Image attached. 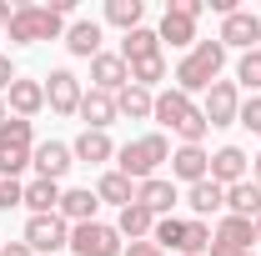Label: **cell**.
<instances>
[{
    "label": "cell",
    "mask_w": 261,
    "mask_h": 256,
    "mask_svg": "<svg viewBox=\"0 0 261 256\" xmlns=\"http://www.w3.org/2000/svg\"><path fill=\"white\" fill-rule=\"evenodd\" d=\"M221 65H226V45L221 40H196L191 50H186V61L176 65V91H186V96H206L211 86H216V75H221Z\"/></svg>",
    "instance_id": "obj_1"
},
{
    "label": "cell",
    "mask_w": 261,
    "mask_h": 256,
    "mask_svg": "<svg viewBox=\"0 0 261 256\" xmlns=\"http://www.w3.org/2000/svg\"><path fill=\"white\" fill-rule=\"evenodd\" d=\"M161 161H171V146H166L161 131H151V136H141V141H126L121 151H116V171L126 176V181H151L156 176V166Z\"/></svg>",
    "instance_id": "obj_2"
},
{
    "label": "cell",
    "mask_w": 261,
    "mask_h": 256,
    "mask_svg": "<svg viewBox=\"0 0 261 256\" xmlns=\"http://www.w3.org/2000/svg\"><path fill=\"white\" fill-rule=\"evenodd\" d=\"M10 40L15 45H35V40H56L61 35V10L56 5H15L10 15Z\"/></svg>",
    "instance_id": "obj_3"
},
{
    "label": "cell",
    "mask_w": 261,
    "mask_h": 256,
    "mask_svg": "<svg viewBox=\"0 0 261 256\" xmlns=\"http://www.w3.org/2000/svg\"><path fill=\"white\" fill-rule=\"evenodd\" d=\"M70 251L75 256H121V231L100 221H81L70 226Z\"/></svg>",
    "instance_id": "obj_4"
},
{
    "label": "cell",
    "mask_w": 261,
    "mask_h": 256,
    "mask_svg": "<svg viewBox=\"0 0 261 256\" xmlns=\"http://www.w3.org/2000/svg\"><path fill=\"white\" fill-rule=\"evenodd\" d=\"M236 111H241V96H236V81H216L206 100H201V116L206 126H236Z\"/></svg>",
    "instance_id": "obj_5"
},
{
    "label": "cell",
    "mask_w": 261,
    "mask_h": 256,
    "mask_svg": "<svg viewBox=\"0 0 261 256\" xmlns=\"http://www.w3.org/2000/svg\"><path fill=\"white\" fill-rule=\"evenodd\" d=\"M20 241H25L31 251H61V246H70V226H65L61 216H31Z\"/></svg>",
    "instance_id": "obj_6"
},
{
    "label": "cell",
    "mask_w": 261,
    "mask_h": 256,
    "mask_svg": "<svg viewBox=\"0 0 261 256\" xmlns=\"http://www.w3.org/2000/svg\"><path fill=\"white\" fill-rule=\"evenodd\" d=\"M216 40H221V45H236V50H241V56H246V50H256V40H261V15H251V10H231L226 20H221V35H216Z\"/></svg>",
    "instance_id": "obj_7"
},
{
    "label": "cell",
    "mask_w": 261,
    "mask_h": 256,
    "mask_svg": "<svg viewBox=\"0 0 261 256\" xmlns=\"http://www.w3.org/2000/svg\"><path fill=\"white\" fill-rule=\"evenodd\" d=\"M81 96H86V91H81V81H75L70 70H50V75H45V106H50L56 116H75V111H81Z\"/></svg>",
    "instance_id": "obj_8"
},
{
    "label": "cell",
    "mask_w": 261,
    "mask_h": 256,
    "mask_svg": "<svg viewBox=\"0 0 261 256\" xmlns=\"http://www.w3.org/2000/svg\"><path fill=\"white\" fill-rule=\"evenodd\" d=\"M31 166L40 171V181H61L65 171L75 166V156H70V146H61V141H40L31 151Z\"/></svg>",
    "instance_id": "obj_9"
},
{
    "label": "cell",
    "mask_w": 261,
    "mask_h": 256,
    "mask_svg": "<svg viewBox=\"0 0 261 256\" xmlns=\"http://www.w3.org/2000/svg\"><path fill=\"white\" fill-rule=\"evenodd\" d=\"M91 81H96V91H106V96H121L130 86V65L121 61V56H106V50H100L96 61H91Z\"/></svg>",
    "instance_id": "obj_10"
},
{
    "label": "cell",
    "mask_w": 261,
    "mask_h": 256,
    "mask_svg": "<svg viewBox=\"0 0 261 256\" xmlns=\"http://www.w3.org/2000/svg\"><path fill=\"white\" fill-rule=\"evenodd\" d=\"M151 116H156L161 126L181 131V126L196 116V106H191V96H186V91H176V86H171V91H161V96H156V111H151Z\"/></svg>",
    "instance_id": "obj_11"
},
{
    "label": "cell",
    "mask_w": 261,
    "mask_h": 256,
    "mask_svg": "<svg viewBox=\"0 0 261 256\" xmlns=\"http://www.w3.org/2000/svg\"><path fill=\"white\" fill-rule=\"evenodd\" d=\"M75 116L86 121V131H106L121 111H116V96H106V91H96V86H91V91L81 96V111H75Z\"/></svg>",
    "instance_id": "obj_12"
},
{
    "label": "cell",
    "mask_w": 261,
    "mask_h": 256,
    "mask_svg": "<svg viewBox=\"0 0 261 256\" xmlns=\"http://www.w3.org/2000/svg\"><path fill=\"white\" fill-rule=\"evenodd\" d=\"M136 201H141L151 216H171V206H176L181 196H176V181H161V176H151V181H141V186H136Z\"/></svg>",
    "instance_id": "obj_13"
},
{
    "label": "cell",
    "mask_w": 261,
    "mask_h": 256,
    "mask_svg": "<svg viewBox=\"0 0 261 256\" xmlns=\"http://www.w3.org/2000/svg\"><path fill=\"white\" fill-rule=\"evenodd\" d=\"M171 176H176V181H186V186H196V181H206V176H211V156H206L201 146H181V151L171 156Z\"/></svg>",
    "instance_id": "obj_14"
},
{
    "label": "cell",
    "mask_w": 261,
    "mask_h": 256,
    "mask_svg": "<svg viewBox=\"0 0 261 256\" xmlns=\"http://www.w3.org/2000/svg\"><path fill=\"white\" fill-rule=\"evenodd\" d=\"M211 181H216V186L246 181V151H241V146H221V151L211 156Z\"/></svg>",
    "instance_id": "obj_15"
},
{
    "label": "cell",
    "mask_w": 261,
    "mask_h": 256,
    "mask_svg": "<svg viewBox=\"0 0 261 256\" xmlns=\"http://www.w3.org/2000/svg\"><path fill=\"white\" fill-rule=\"evenodd\" d=\"M186 206L196 211V221H206V216H216V211L226 206V186H216V181L206 176V181H196L191 191H186Z\"/></svg>",
    "instance_id": "obj_16"
},
{
    "label": "cell",
    "mask_w": 261,
    "mask_h": 256,
    "mask_svg": "<svg viewBox=\"0 0 261 256\" xmlns=\"http://www.w3.org/2000/svg\"><path fill=\"white\" fill-rule=\"evenodd\" d=\"M226 216H246V221L261 216V186H256V181H236V186H226Z\"/></svg>",
    "instance_id": "obj_17"
},
{
    "label": "cell",
    "mask_w": 261,
    "mask_h": 256,
    "mask_svg": "<svg viewBox=\"0 0 261 256\" xmlns=\"http://www.w3.org/2000/svg\"><path fill=\"white\" fill-rule=\"evenodd\" d=\"M65 50L81 56V61H96L100 56V25L96 20H75V25L65 31Z\"/></svg>",
    "instance_id": "obj_18"
},
{
    "label": "cell",
    "mask_w": 261,
    "mask_h": 256,
    "mask_svg": "<svg viewBox=\"0 0 261 256\" xmlns=\"http://www.w3.org/2000/svg\"><path fill=\"white\" fill-rule=\"evenodd\" d=\"M211 241H216V246H231V251H251V241H256V221H246V216H226V221L216 226Z\"/></svg>",
    "instance_id": "obj_19"
},
{
    "label": "cell",
    "mask_w": 261,
    "mask_h": 256,
    "mask_svg": "<svg viewBox=\"0 0 261 256\" xmlns=\"http://www.w3.org/2000/svg\"><path fill=\"white\" fill-rule=\"evenodd\" d=\"M40 106H45V81H20V75H15V86H10V111H15L20 121H31Z\"/></svg>",
    "instance_id": "obj_20"
},
{
    "label": "cell",
    "mask_w": 261,
    "mask_h": 256,
    "mask_svg": "<svg viewBox=\"0 0 261 256\" xmlns=\"http://www.w3.org/2000/svg\"><path fill=\"white\" fill-rule=\"evenodd\" d=\"M70 156L86 161V166H100V161L116 156V146H111V136H106V131H81V136H75V146H70Z\"/></svg>",
    "instance_id": "obj_21"
},
{
    "label": "cell",
    "mask_w": 261,
    "mask_h": 256,
    "mask_svg": "<svg viewBox=\"0 0 261 256\" xmlns=\"http://www.w3.org/2000/svg\"><path fill=\"white\" fill-rule=\"evenodd\" d=\"M61 181H40L35 176L31 186H25V206H31V216H56L61 211Z\"/></svg>",
    "instance_id": "obj_22"
},
{
    "label": "cell",
    "mask_w": 261,
    "mask_h": 256,
    "mask_svg": "<svg viewBox=\"0 0 261 256\" xmlns=\"http://www.w3.org/2000/svg\"><path fill=\"white\" fill-rule=\"evenodd\" d=\"M96 206H100V196H96V191H65L56 216H61L65 226H81V221H96Z\"/></svg>",
    "instance_id": "obj_23"
},
{
    "label": "cell",
    "mask_w": 261,
    "mask_h": 256,
    "mask_svg": "<svg viewBox=\"0 0 261 256\" xmlns=\"http://www.w3.org/2000/svg\"><path fill=\"white\" fill-rule=\"evenodd\" d=\"M146 56H161V35L146 31V25H136V31H126V40H121V61H146Z\"/></svg>",
    "instance_id": "obj_24"
},
{
    "label": "cell",
    "mask_w": 261,
    "mask_h": 256,
    "mask_svg": "<svg viewBox=\"0 0 261 256\" xmlns=\"http://www.w3.org/2000/svg\"><path fill=\"white\" fill-rule=\"evenodd\" d=\"M151 226H156V216H151L141 201L121 206V221H116V231H121V236H130V241H151Z\"/></svg>",
    "instance_id": "obj_25"
},
{
    "label": "cell",
    "mask_w": 261,
    "mask_h": 256,
    "mask_svg": "<svg viewBox=\"0 0 261 256\" xmlns=\"http://www.w3.org/2000/svg\"><path fill=\"white\" fill-rule=\"evenodd\" d=\"M156 35H161V40H171V45H196V20L166 5V15H161V31H156Z\"/></svg>",
    "instance_id": "obj_26"
},
{
    "label": "cell",
    "mask_w": 261,
    "mask_h": 256,
    "mask_svg": "<svg viewBox=\"0 0 261 256\" xmlns=\"http://www.w3.org/2000/svg\"><path fill=\"white\" fill-rule=\"evenodd\" d=\"M96 196L111 201V206H130V201H136V181H126L121 171H106V176L96 181Z\"/></svg>",
    "instance_id": "obj_27"
},
{
    "label": "cell",
    "mask_w": 261,
    "mask_h": 256,
    "mask_svg": "<svg viewBox=\"0 0 261 256\" xmlns=\"http://www.w3.org/2000/svg\"><path fill=\"white\" fill-rule=\"evenodd\" d=\"M116 111L130 116V121H146V116L156 111V96H151V91H141V86H126V91L116 96Z\"/></svg>",
    "instance_id": "obj_28"
},
{
    "label": "cell",
    "mask_w": 261,
    "mask_h": 256,
    "mask_svg": "<svg viewBox=\"0 0 261 256\" xmlns=\"http://www.w3.org/2000/svg\"><path fill=\"white\" fill-rule=\"evenodd\" d=\"M151 241H156L161 251H181V241H186V221H181V216H156Z\"/></svg>",
    "instance_id": "obj_29"
},
{
    "label": "cell",
    "mask_w": 261,
    "mask_h": 256,
    "mask_svg": "<svg viewBox=\"0 0 261 256\" xmlns=\"http://www.w3.org/2000/svg\"><path fill=\"white\" fill-rule=\"evenodd\" d=\"M141 15H146V0H106V20L121 31H136Z\"/></svg>",
    "instance_id": "obj_30"
},
{
    "label": "cell",
    "mask_w": 261,
    "mask_h": 256,
    "mask_svg": "<svg viewBox=\"0 0 261 256\" xmlns=\"http://www.w3.org/2000/svg\"><path fill=\"white\" fill-rule=\"evenodd\" d=\"M0 146H5V151H35L31 146V121L5 116V121H0Z\"/></svg>",
    "instance_id": "obj_31"
},
{
    "label": "cell",
    "mask_w": 261,
    "mask_h": 256,
    "mask_svg": "<svg viewBox=\"0 0 261 256\" xmlns=\"http://www.w3.org/2000/svg\"><path fill=\"white\" fill-rule=\"evenodd\" d=\"M156 81H166V56H146V61H130V86L151 91Z\"/></svg>",
    "instance_id": "obj_32"
},
{
    "label": "cell",
    "mask_w": 261,
    "mask_h": 256,
    "mask_svg": "<svg viewBox=\"0 0 261 256\" xmlns=\"http://www.w3.org/2000/svg\"><path fill=\"white\" fill-rule=\"evenodd\" d=\"M236 81H241L251 96L261 91V45H256V50H246V56L236 61Z\"/></svg>",
    "instance_id": "obj_33"
},
{
    "label": "cell",
    "mask_w": 261,
    "mask_h": 256,
    "mask_svg": "<svg viewBox=\"0 0 261 256\" xmlns=\"http://www.w3.org/2000/svg\"><path fill=\"white\" fill-rule=\"evenodd\" d=\"M206 251H211V226H206V221H186L181 256H206Z\"/></svg>",
    "instance_id": "obj_34"
},
{
    "label": "cell",
    "mask_w": 261,
    "mask_h": 256,
    "mask_svg": "<svg viewBox=\"0 0 261 256\" xmlns=\"http://www.w3.org/2000/svg\"><path fill=\"white\" fill-rule=\"evenodd\" d=\"M206 131H211V126H206V116L196 111V116H191L181 131H176V136H181V146H201V141H206Z\"/></svg>",
    "instance_id": "obj_35"
},
{
    "label": "cell",
    "mask_w": 261,
    "mask_h": 256,
    "mask_svg": "<svg viewBox=\"0 0 261 256\" xmlns=\"http://www.w3.org/2000/svg\"><path fill=\"white\" fill-rule=\"evenodd\" d=\"M236 121H241L246 131H256V136H261V96L241 100V111H236Z\"/></svg>",
    "instance_id": "obj_36"
},
{
    "label": "cell",
    "mask_w": 261,
    "mask_h": 256,
    "mask_svg": "<svg viewBox=\"0 0 261 256\" xmlns=\"http://www.w3.org/2000/svg\"><path fill=\"white\" fill-rule=\"evenodd\" d=\"M10 206H25V186L20 181H0V211H10Z\"/></svg>",
    "instance_id": "obj_37"
},
{
    "label": "cell",
    "mask_w": 261,
    "mask_h": 256,
    "mask_svg": "<svg viewBox=\"0 0 261 256\" xmlns=\"http://www.w3.org/2000/svg\"><path fill=\"white\" fill-rule=\"evenodd\" d=\"M121 256H166V251L156 246V241H130V246H126Z\"/></svg>",
    "instance_id": "obj_38"
},
{
    "label": "cell",
    "mask_w": 261,
    "mask_h": 256,
    "mask_svg": "<svg viewBox=\"0 0 261 256\" xmlns=\"http://www.w3.org/2000/svg\"><path fill=\"white\" fill-rule=\"evenodd\" d=\"M15 86V65H10V56H0V91H10Z\"/></svg>",
    "instance_id": "obj_39"
},
{
    "label": "cell",
    "mask_w": 261,
    "mask_h": 256,
    "mask_svg": "<svg viewBox=\"0 0 261 256\" xmlns=\"http://www.w3.org/2000/svg\"><path fill=\"white\" fill-rule=\"evenodd\" d=\"M171 10H181V15H191V20H196L206 5H201V0H171Z\"/></svg>",
    "instance_id": "obj_40"
},
{
    "label": "cell",
    "mask_w": 261,
    "mask_h": 256,
    "mask_svg": "<svg viewBox=\"0 0 261 256\" xmlns=\"http://www.w3.org/2000/svg\"><path fill=\"white\" fill-rule=\"evenodd\" d=\"M0 256H35L25 241H0Z\"/></svg>",
    "instance_id": "obj_41"
},
{
    "label": "cell",
    "mask_w": 261,
    "mask_h": 256,
    "mask_svg": "<svg viewBox=\"0 0 261 256\" xmlns=\"http://www.w3.org/2000/svg\"><path fill=\"white\" fill-rule=\"evenodd\" d=\"M10 15H15V10H10V5L0 0V25H10Z\"/></svg>",
    "instance_id": "obj_42"
},
{
    "label": "cell",
    "mask_w": 261,
    "mask_h": 256,
    "mask_svg": "<svg viewBox=\"0 0 261 256\" xmlns=\"http://www.w3.org/2000/svg\"><path fill=\"white\" fill-rule=\"evenodd\" d=\"M251 171H256V186H261V156H256V161H251Z\"/></svg>",
    "instance_id": "obj_43"
},
{
    "label": "cell",
    "mask_w": 261,
    "mask_h": 256,
    "mask_svg": "<svg viewBox=\"0 0 261 256\" xmlns=\"http://www.w3.org/2000/svg\"><path fill=\"white\" fill-rule=\"evenodd\" d=\"M5 116H10V111H5V100H0V121H5Z\"/></svg>",
    "instance_id": "obj_44"
},
{
    "label": "cell",
    "mask_w": 261,
    "mask_h": 256,
    "mask_svg": "<svg viewBox=\"0 0 261 256\" xmlns=\"http://www.w3.org/2000/svg\"><path fill=\"white\" fill-rule=\"evenodd\" d=\"M256 241H261V216H256Z\"/></svg>",
    "instance_id": "obj_45"
}]
</instances>
